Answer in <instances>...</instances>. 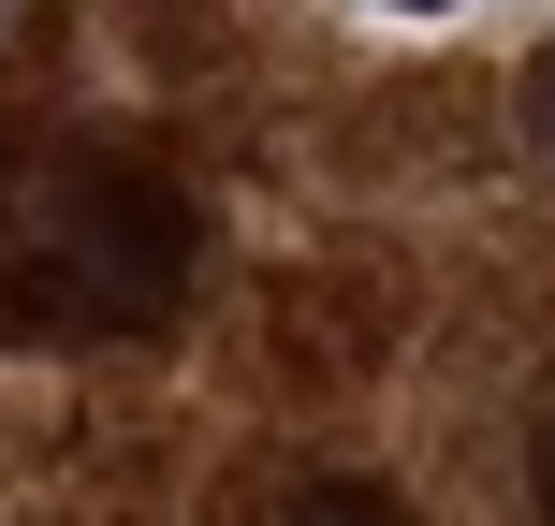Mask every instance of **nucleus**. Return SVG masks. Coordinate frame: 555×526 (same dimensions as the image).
Segmentation results:
<instances>
[{"label": "nucleus", "mask_w": 555, "mask_h": 526, "mask_svg": "<svg viewBox=\"0 0 555 526\" xmlns=\"http://www.w3.org/2000/svg\"><path fill=\"white\" fill-rule=\"evenodd\" d=\"M527 146H541V162H555V44L527 59Z\"/></svg>", "instance_id": "obj_1"}, {"label": "nucleus", "mask_w": 555, "mask_h": 526, "mask_svg": "<svg viewBox=\"0 0 555 526\" xmlns=\"http://www.w3.org/2000/svg\"><path fill=\"white\" fill-rule=\"evenodd\" d=\"M293 526H380V512H365V498H351V512H336V498H307V512H293Z\"/></svg>", "instance_id": "obj_2"}, {"label": "nucleus", "mask_w": 555, "mask_h": 526, "mask_svg": "<svg viewBox=\"0 0 555 526\" xmlns=\"http://www.w3.org/2000/svg\"><path fill=\"white\" fill-rule=\"evenodd\" d=\"M380 15H468V0H380Z\"/></svg>", "instance_id": "obj_3"}, {"label": "nucleus", "mask_w": 555, "mask_h": 526, "mask_svg": "<svg viewBox=\"0 0 555 526\" xmlns=\"http://www.w3.org/2000/svg\"><path fill=\"white\" fill-rule=\"evenodd\" d=\"M541 512H555V424H541Z\"/></svg>", "instance_id": "obj_4"}, {"label": "nucleus", "mask_w": 555, "mask_h": 526, "mask_svg": "<svg viewBox=\"0 0 555 526\" xmlns=\"http://www.w3.org/2000/svg\"><path fill=\"white\" fill-rule=\"evenodd\" d=\"M0 29H15V0H0Z\"/></svg>", "instance_id": "obj_5"}]
</instances>
